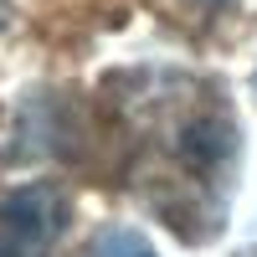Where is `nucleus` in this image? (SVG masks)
Returning <instances> with one entry per match:
<instances>
[{"instance_id": "obj_1", "label": "nucleus", "mask_w": 257, "mask_h": 257, "mask_svg": "<svg viewBox=\"0 0 257 257\" xmlns=\"http://www.w3.org/2000/svg\"><path fill=\"white\" fill-rule=\"evenodd\" d=\"M67 226V196L57 185H21L0 196V257H41Z\"/></svg>"}, {"instance_id": "obj_2", "label": "nucleus", "mask_w": 257, "mask_h": 257, "mask_svg": "<svg viewBox=\"0 0 257 257\" xmlns=\"http://www.w3.org/2000/svg\"><path fill=\"white\" fill-rule=\"evenodd\" d=\"M88 257H160V252L128 226H103L93 237V247H88Z\"/></svg>"}, {"instance_id": "obj_3", "label": "nucleus", "mask_w": 257, "mask_h": 257, "mask_svg": "<svg viewBox=\"0 0 257 257\" xmlns=\"http://www.w3.org/2000/svg\"><path fill=\"white\" fill-rule=\"evenodd\" d=\"M237 257H257V242H247V247H242V252H237Z\"/></svg>"}, {"instance_id": "obj_4", "label": "nucleus", "mask_w": 257, "mask_h": 257, "mask_svg": "<svg viewBox=\"0 0 257 257\" xmlns=\"http://www.w3.org/2000/svg\"><path fill=\"white\" fill-rule=\"evenodd\" d=\"M206 6H221V0H206Z\"/></svg>"}]
</instances>
